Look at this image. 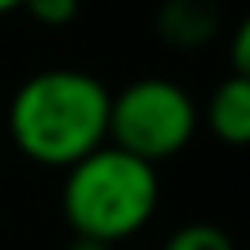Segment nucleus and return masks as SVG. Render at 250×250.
I'll return each mask as SVG.
<instances>
[{
    "label": "nucleus",
    "mask_w": 250,
    "mask_h": 250,
    "mask_svg": "<svg viewBox=\"0 0 250 250\" xmlns=\"http://www.w3.org/2000/svg\"><path fill=\"white\" fill-rule=\"evenodd\" d=\"M20 8L43 27H66V23H74L82 0H23Z\"/></svg>",
    "instance_id": "obj_7"
},
{
    "label": "nucleus",
    "mask_w": 250,
    "mask_h": 250,
    "mask_svg": "<svg viewBox=\"0 0 250 250\" xmlns=\"http://www.w3.org/2000/svg\"><path fill=\"white\" fill-rule=\"evenodd\" d=\"M160 250H234V242L215 223H184L164 238Z\"/></svg>",
    "instance_id": "obj_6"
},
{
    "label": "nucleus",
    "mask_w": 250,
    "mask_h": 250,
    "mask_svg": "<svg viewBox=\"0 0 250 250\" xmlns=\"http://www.w3.org/2000/svg\"><path fill=\"white\" fill-rule=\"evenodd\" d=\"M199 125L211 129L230 148H242L250 141V78L246 74H227L203 102Z\"/></svg>",
    "instance_id": "obj_5"
},
{
    "label": "nucleus",
    "mask_w": 250,
    "mask_h": 250,
    "mask_svg": "<svg viewBox=\"0 0 250 250\" xmlns=\"http://www.w3.org/2000/svg\"><path fill=\"white\" fill-rule=\"evenodd\" d=\"M20 4H23V0H0V16H8V12H20Z\"/></svg>",
    "instance_id": "obj_10"
},
{
    "label": "nucleus",
    "mask_w": 250,
    "mask_h": 250,
    "mask_svg": "<svg viewBox=\"0 0 250 250\" xmlns=\"http://www.w3.org/2000/svg\"><path fill=\"white\" fill-rule=\"evenodd\" d=\"M223 8L215 0H164L156 8V35L176 51H199L219 35Z\"/></svg>",
    "instance_id": "obj_4"
},
{
    "label": "nucleus",
    "mask_w": 250,
    "mask_h": 250,
    "mask_svg": "<svg viewBox=\"0 0 250 250\" xmlns=\"http://www.w3.org/2000/svg\"><path fill=\"white\" fill-rule=\"evenodd\" d=\"M195 133H199V105L172 78L148 74L109 94L105 141L148 164L172 160L191 145Z\"/></svg>",
    "instance_id": "obj_3"
},
{
    "label": "nucleus",
    "mask_w": 250,
    "mask_h": 250,
    "mask_svg": "<svg viewBox=\"0 0 250 250\" xmlns=\"http://www.w3.org/2000/svg\"><path fill=\"white\" fill-rule=\"evenodd\" d=\"M62 215L74 234L98 242H125L148 227L160 207L156 164L117 148L98 145L70 168H62Z\"/></svg>",
    "instance_id": "obj_2"
},
{
    "label": "nucleus",
    "mask_w": 250,
    "mask_h": 250,
    "mask_svg": "<svg viewBox=\"0 0 250 250\" xmlns=\"http://www.w3.org/2000/svg\"><path fill=\"white\" fill-rule=\"evenodd\" d=\"M66 250H113V246H109V242H98V238H82V234H74Z\"/></svg>",
    "instance_id": "obj_9"
},
{
    "label": "nucleus",
    "mask_w": 250,
    "mask_h": 250,
    "mask_svg": "<svg viewBox=\"0 0 250 250\" xmlns=\"http://www.w3.org/2000/svg\"><path fill=\"white\" fill-rule=\"evenodd\" d=\"M230 74H246L250 78V23L238 20L234 35H230Z\"/></svg>",
    "instance_id": "obj_8"
},
{
    "label": "nucleus",
    "mask_w": 250,
    "mask_h": 250,
    "mask_svg": "<svg viewBox=\"0 0 250 250\" xmlns=\"http://www.w3.org/2000/svg\"><path fill=\"white\" fill-rule=\"evenodd\" d=\"M105 82L74 66H51L23 78L8 102V137L16 152L43 168H70L105 145Z\"/></svg>",
    "instance_id": "obj_1"
}]
</instances>
